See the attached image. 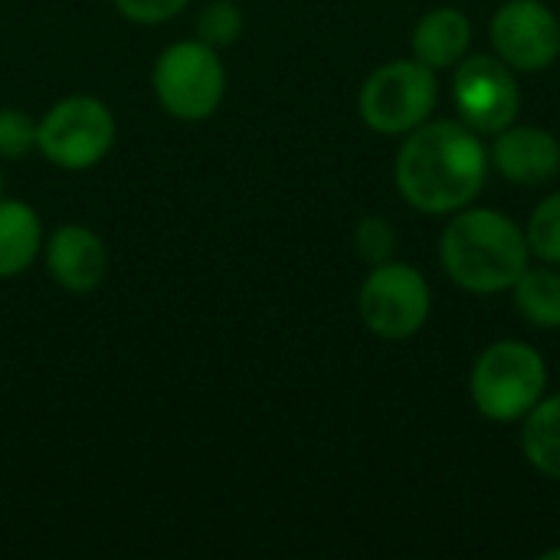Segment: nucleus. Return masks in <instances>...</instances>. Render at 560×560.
Instances as JSON below:
<instances>
[{
    "instance_id": "nucleus-1",
    "label": "nucleus",
    "mask_w": 560,
    "mask_h": 560,
    "mask_svg": "<svg viewBox=\"0 0 560 560\" xmlns=\"http://www.w3.org/2000/svg\"><path fill=\"white\" fill-rule=\"evenodd\" d=\"M489 177V154L463 121H423L407 131L394 158L400 197L420 213H456L476 200Z\"/></svg>"
},
{
    "instance_id": "nucleus-2",
    "label": "nucleus",
    "mask_w": 560,
    "mask_h": 560,
    "mask_svg": "<svg viewBox=\"0 0 560 560\" xmlns=\"http://www.w3.org/2000/svg\"><path fill=\"white\" fill-rule=\"evenodd\" d=\"M440 259L446 276L476 295L505 292L532 266L525 230L505 213L476 207L456 210L440 240Z\"/></svg>"
},
{
    "instance_id": "nucleus-3",
    "label": "nucleus",
    "mask_w": 560,
    "mask_h": 560,
    "mask_svg": "<svg viewBox=\"0 0 560 560\" xmlns=\"http://www.w3.org/2000/svg\"><path fill=\"white\" fill-rule=\"evenodd\" d=\"M548 364L525 341H495L489 345L469 374V394L476 410L495 423L525 420L535 404L545 397Z\"/></svg>"
},
{
    "instance_id": "nucleus-4",
    "label": "nucleus",
    "mask_w": 560,
    "mask_h": 560,
    "mask_svg": "<svg viewBox=\"0 0 560 560\" xmlns=\"http://www.w3.org/2000/svg\"><path fill=\"white\" fill-rule=\"evenodd\" d=\"M158 105L177 121H207L226 95V66L220 49L203 39L171 43L151 69Z\"/></svg>"
},
{
    "instance_id": "nucleus-5",
    "label": "nucleus",
    "mask_w": 560,
    "mask_h": 560,
    "mask_svg": "<svg viewBox=\"0 0 560 560\" xmlns=\"http://www.w3.org/2000/svg\"><path fill=\"white\" fill-rule=\"evenodd\" d=\"M118 138L112 108L95 95H66L36 118V151L59 171H92Z\"/></svg>"
},
{
    "instance_id": "nucleus-6",
    "label": "nucleus",
    "mask_w": 560,
    "mask_h": 560,
    "mask_svg": "<svg viewBox=\"0 0 560 560\" xmlns=\"http://www.w3.org/2000/svg\"><path fill=\"white\" fill-rule=\"evenodd\" d=\"M436 105V75L420 59H394L368 75L358 108L368 128L381 135H407L430 121Z\"/></svg>"
},
{
    "instance_id": "nucleus-7",
    "label": "nucleus",
    "mask_w": 560,
    "mask_h": 560,
    "mask_svg": "<svg viewBox=\"0 0 560 560\" xmlns=\"http://www.w3.org/2000/svg\"><path fill=\"white\" fill-rule=\"evenodd\" d=\"M430 285L417 266L407 262H381L361 282L358 312L371 335L384 341L413 338L430 318Z\"/></svg>"
},
{
    "instance_id": "nucleus-8",
    "label": "nucleus",
    "mask_w": 560,
    "mask_h": 560,
    "mask_svg": "<svg viewBox=\"0 0 560 560\" xmlns=\"http://www.w3.org/2000/svg\"><path fill=\"white\" fill-rule=\"evenodd\" d=\"M515 69L505 66L499 56H463L453 75V102L459 108V121L469 125L476 135H499L518 118L522 95L512 75Z\"/></svg>"
},
{
    "instance_id": "nucleus-9",
    "label": "nucleus",
    "mask_w": 560,
    "mask_h": 560,
    "mask_svg": "<svg viewBox=\"0 0 560 560\" xmlns=\"http://www.w3.org/2000/svg\"><path fill=\"white\" fill-rule=\"evenodd\" d=\"M492 46L515 72H541L560 56V20L545 0H505L492 16Z\"/></svg>"
},
{
    "instance_id": "nucleus-10",
    "label": "nucleus",
    "mask_w": 560,
    "mask_h": 560,
    "mask_svg": "<svg viewBox=\"0 0 560 560\" xmlns=\"http://www.w3.org/2000/svg\"><path fill=\"white\" fill-rule=\"evenodd\" d=\"M43 256L49 279L72 295L95 292L108 276V246L92 226L82 223L56 226L43 243Z\"/></svg>"
},
{
    "instance_id": "nucleus-11",
    "label": "nucleus",
    "mask_w": 560,
    "mask_h": 560,
    "mask_svg": "<svg viewBox=\"0 0 560 560\" xmlns=\"http://www.w3.org/2000/svg\"><path fill=\"white\" fill-rule=\"evenodd\" d=\"M489 158L505 180L532 187L558 177L560 141L538 125H509L495 135Z\"/></svg>"
},
{
    "instance_id": "nucleus-12",
    "label": "nucleus",
    "mask_w": 560,
    "mask_h": 560,
    "mask_svg": "<svg viewBox=\"0 0 560 560\" xmlns=\"http://www.w3.org/2000/svg\"><path fill=\"white\" fill-rule=\"evenodd\" d=\"M472 43V23L456 7H436L430 10L417 30H413V59L436 69H453L469 52Z\"/></svg>"
},
{
    "instance_id": "nucleus-13",
    "label": "nucleus",
    "mask_w": 560,
    "mask_h": 560,
    "mask_svg": "<svg viewBox=\"0 0 560 560\" xmlns=\"http://www.w3.org/2000/svg\"><path fill=\"white\" fill-rule=\"evenodd\" d=\"M43 243L39 213L26 200L0 197V279L23 276L43 253Z\"/></svg>"
},
{
    "instance_id": "nucleus-14",
    "label": "nucleus",
    "mask_w": 560,
    "mask_h": 560,
    "mask_svg": "<svg viewBox=\"0 0 560 560\" xmlns=\"http://www.w3.org/2000/svg\"><path fill=\"white\" fill-rule=\"evenodd\" d=\"M525 459L548 479L560 482V394L541 397L522 427Z\"/></svg>"
},
{
    "instance_id": "nucleus-15",
    "label": "nucleus",
    "mask_w": 560,
    "mask_h": 560,
    "mask_svg": "<svg viewBox=\"0 0 560 560\" xmlns=\"http://www.w3.org/2000/svg\"><path fill=\"white\" fill-rule=\"evenodd\" d=\"M512 289H515V308L528 325L545 331L560 328V272H555L551 266L541 269L528 266Z\"/></svg>"
},
{
    "instance_id": "nucleus-16",
    "label": "nucleus",
    "mask_w": 560,
    "mask_h": 560,
    "mask_svg": "<svg viewBox=\"0 0 560 560\" xmlns=\"http://www.w3.org/2000/svg\"><path fill=\"white\" fill-rule=\"evenodd\" d=\"M525 240H528V249L532 256L558 266L560 262V194L545 197L532 217H528V226H525Z\"/></svg>"
},
{
    "instance_id": "nucleus-17",
    "label": "nucleus",
    "mask_w": 560,
    "mask_h": 560,
    "mask_svg": "<svg viewBox=\"0 0 560 560\" xmlns=\"http://www.w3.org/2000/svg\"><path fill=\"white\" fill-rule=\"evenodd\" d=\"M194 30H197V39L210 43L213 49H223L243 36V13L230 0H213L197 13Z\"/></svg>"
},
{
    "instance_id": "nucleus-18",
    "label": "nucleus",
    "mask_w": 560,
    "mask_h": 560,
    "mask_svg": "<svg viewBox=\"0 0 560 560\" xmlns=\"http://www.w3.org/2000/svg\"><path fill=\"white\" fill-rule=\"evenodd\" d=\"M36 151V118L30 112L3 105L0 108V161H20Z\"/></svg>"
},
{
    "instance_id": "nucleus-19",
    "label": "nucleus",
    "mask_w": 560,
    "mask_h": 560,
    "mask_svg": "<svg viewBox=\"0 0 560 560\" xmlns=\"http://www.w3.org/2000/svg\"><path fill=\"white\" fill-rule=\"evenodd\" d=\"M354 246H358V253H361L364 262L381 266V262H387V259L394 256V249H397V230H394V223L384 220V217H364V220L358 223V230H354Z\"/></svg>"
},
{
    "instance_id": "nucleus-20",
    "label": "nucleus",
    "mask_w": 560,
    "mask_h": 560,
    "mask_svg": "<svg viewBox=\"0 0 560 560\" xmlns=\"http://www.w3.org/2000/svg\"><path fill=\"white\" fill-rule=\"evenodd\" d=\"M115 10L131 20V23H141V26H158V23H167L174 16H180V10L190 3V0H112Z\"/></svg>"
},
{
    "instance_id": "nucleus-21",
    "label": "nucleus",
    "mask_w": 560,
    "mask_h": 560,
    "mask_svg": "<svg viewBox=\"0 0 560 560\" xmlns=\"http://www.w3.org/2000/svg\"><path fill=\"white\" fill-rule=\"evenodd\" d=\"M541 558H545V560H560V548H551V551H545Z\"/></svg>"
},
{
    "instance_id": "nucleus-22",
    "label": "nucleus",
    "mask_w": 560,
    "mask_h": 560,
    "mask_svg": "<svg viewBox=\"0 0 560 560\" xmlns=\"http://www.w3.org/2000/svg\"><path fill=\"white\" fill-rule=\"evenodd\" d=\"M0 164H3V161H0ZM3 190H7V177H3V167H0V197H7Z\"/></svg>"
}]
</instances>
